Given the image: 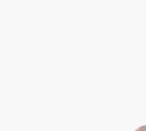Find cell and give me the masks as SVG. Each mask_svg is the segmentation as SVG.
Listing matches in <instances>:
<instances>
[{
  "label": "cell",
  "mask_w": 146,
  "mask_h": 131,
  "mask_svg": "<svg viewBox=\"0 0 146 131\" xmlns=\"http://www.w3.org/2000/svg\"><path fill=\"white\" fill-rule=\"evenodd\" d=\"M136 131H146V125H145V126H141V127H139V129H137Z\"/></svg>",
  "instance_id": "obj_1"
}]
</instances>
